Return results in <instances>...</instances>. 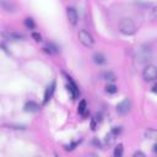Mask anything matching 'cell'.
<instances>
[{
    "label": "cell",
    "mask_w": 157,
    "mask_h": 157,
    "mask_svg": "<svg viewBox=\"0 0 157 157\" xmlns=\"http://www.w3.org/2000/svg\"><path fill=\"white\" fill-rule=\"evenodd\" d=\"M119 31L125 36H131L136 32V26L130 18H121L119 22Z\"/></svg>",
    "instance_id": "6da1fadb"
},
{
    "label": "cell",
    "mask_w": 157,
    "mask_h": 157,
    "mask_svg": "<svg viewBox=\"0 0 157 157\" xmlns=\"http://www.w3.org/2000/svg\"><path fill=\"white\" fill-rule=\"evenodd\" d=\"M151 56H152V52H151V48L147 45L140 47L136 52V60L140 64H146L147 61L151 60Z\"/></svg>",
    "instance_id": "7a4b0ae2"
},
{
    "label": "cell",
    "mask_w": 157,
    "mask_h": 157,
    "mask_svg": "<svg viewBox=\"0 0 157 157\" xmlns=\"http://www.w3.org/2000/svg\"><path fill=\"white\" fill-rule=\"evenodd\" d=\"M78 39H80V42L82 43V45H85V47H87V48H91V47H93V44H94V39H93L92 34L88 33V32L85 31V29H80V31H78Z\"/></svg>",
    "instance_id": "3957f363"
},
{
    "label": "cell",
    "mask_w": 157,
    "mask_h": 157,
    "mask_svg": "<svg viewBox=\"0 0 157 157\" xmlns=\"http://www.w3.org/2000/svg\"><path fill=\"white\" fill-rule=\"evenodd\" d=\"M142 77L146 82H151L155 81L157 77V70L155 65H146L144 71H142Z\"/></svg>",
    "instance_id": "277c9868"
},
{
    "label": "cell",
    "mask_w": 157,
    "mask_h": 157,
    "mask_svg": "<svg viewBox=\"0 0 157 157\" xmlns=\"http://www.w3.org/2000/svg\"><path fill=\"white\" fill-rule=\"evenodd\" d=\"M66 16H67V20L72 25V26H76L77 22H78V15H77V11L75 7L70 6L66 9Z\"/></svg>",
    "instance_id": "5b68a950"
},
{
    "label": "cell",
    "mask_w": 157,
    "mask_h": 157,
    "mask_svg": "<svg viewBox=\"0 0 157 157\" xmlns=\"http://www.w3.org/2000/svg\"><path fill=\"white\" fill-rule=\"evenodd\" d=\"M130 107H131V102H130V99L125 98L124 101H121V102L117 105V112H118L119 114L124 115V114H126V113L130 110Z\"/></svg>",
    "instance_id": "8992f818"
},
{
    "label": "cell",
    "mask_w": 157,
    "mask_h": 157,
    "mask_svg": "<svg viewBox=\"0 0 157 157\" xmlns=\"http://www.w3.org/2000/svg\"><path fill=\"white\" fill-rule=\"evenodd\" d=\"M66 81H67V90H69V92L71 93V97H72V98H76V97L80 94V91H78L76 83L72 81V78H71L70 76H66Z\"/></svg>",
    "instance_id": "52a82bcc"
},
{
    "label": "cell",
    "mask_w": 157,
    "mask_h": 157,
    "mask_svg": "<svg viewBox=\"0 0 157 157\" xmlns=\"http://www.w3.org/2000/svg\"><path fill=\"white\" fill-rule=\"evenodd\" d=\"M54 90H55V82H52V83L47 87V90H45V92H44V101H43L44 104L52 98V96H53V93H54Z\"/></svg>",
    "instance_id": "ba28073f"
},
{
    "label": "cell",
    "mask_w": 157,
    "mask_h": 157,
    "mask_svg": "<svg viewBox=\"0 0 157 157\" xmlns=\"http://www.w3.org/2000/svg\"><path fill=\"white\" fill-rule=\"evenodd\" d=\"M40 109L39 104L33 102V101H29L25 104V112H29V113H34V112H38Z\"/></svg>",
    "instance_id": "9c48e42d"
},
{
    "label": "cell",
    "mask_w": 157,
    "mask_h": 157,
    "mask_svg": "<svg viewBox=\"0 0 157 157\" xmlns=\"http://www.w3.org/2000/svg\"><path fill=\"white\" fill-rule=\"evenodd\" d=\"M0 5L4 7V10H6L9 12H13L16 10V6L11 1H9V0H1L0 1Z\"/></svg>",
    "instance_id": "30bf717a"
},
{
    "label": "cell",
    "mask_w": 157,
    "mask_h": 157,
    "mask_svg": "<svg viewBox=\"0 0 157 157\" xmlns=\"http://www.w3.org/2000/svg\"><path fill=\"white\" fill-rule=\"evenodd\" d=\"M93 61L97 65H103L105 63V56L102 53H94L93 54Z\"/></svg>",
    "instance_id": "8fae6325"
},
{
    "label": "cell",
    "mask_w": 157,
    "mask_h": 157,
    "mask_svg": "<svg viewBox=\"0 0 157 157\" xmlns=\"http://www.w3.org/2000/svg\"><path fill=\"white\" fill-rule=\"evenodd\" d=\"M43 50L45 52V53H48V54H55V53H58V47L55 45V44H52V43H49V44H47L44 48H43Z\"/></svg>",
    "instance_id": "7c38bea8"
},
{
    "label": "cell",
    "mask_w": 157,
    "mask_h": 157,
    "mask_svg": "<svg viewBox=\"0 0 157 157\" xmlns=\"http://www.w3.org/2000/svg\"><path fill=\"white\" fill-rule=\"evenodd\" d=\"M86 110H87V104H86V101L82 99V101L78 103L77 112H78V114H81V115H86Z\"/></svg>",
    "instance_id": "4fadbf2b"
},
{
    "label": "cell",
    "mask_w": 157,
    "mask_h": 157,
    "mask_svg": "<svg viewBox=\"0 0 157 157\" xmlns=\"http://www.w3.org/2000/svg\"><path fill=\"white\" fill-rule=\"evenodd\" d=\"M102 78L105 80V81H114L115 80V75L110 71H104L102 72Z\"/></svg>",
    "instance_id": "5bb4252c"
},
{
    "label": "cell",
    "mask_w": 157,
    "mask_h": 157,
    "mask_svg": "<svg viewBox=\"0 0 157 157\" xmlns=\"http://www.w3.org/2000/svg\"><path fill=\"white\" fill-rule=\"evenodd\" d=\"M123 151H124V147H123V145H121V144L117 145V146H115V148H114V152H113L114 157H120V156L123 155Z\"/></svg>",
    "instance_id": "9a60e30c"
},
{
    "label": "cell",
    "mask_w": 157,
    "mask_h": 157,
    "mask_svg": "<svg viewBox=\"0 0 157 157\" xmlns=\"http://www.w3.org/2000/svg\"><path fill=\"white\" fill-rule=\"evenodd\" d=\"M105 92L107 93H110V94H114L118 92V87L115 85H107L105 86Z\"/></svg>",
    "instance_id": "2e32d148"
},
{
    "label": "cell",
    "mask_w": 157,
    "mask_h": 157,
    "mask_svg": "<svg viewBox=\"0 0 157 157\" xmlns=\"http://www.w3.org/2000/svg\"><path fill=\"white\" fill-rule=\"evenodd\" d=\"M25 26L27 27V28H29V29H32V28H34L36 27V23H34V21L32 20V18H26L25 20Z\"/></svg>",
    "instance_id": "e0dca14e"
},
{
    "label": "cell",
    "mask_w": 157,
    "mask_h": 157,
    "mask_svg": "<svg viewBox=\"0 0 157 157\" xmlns=\"http://www.w3.org/2000/svg\"><path fill=\"white\" fill-rule=\"evenodd\" d=\"M80 142H81V140L75 141V142H72V144H70V145H66V146H65V150H66V151H71V150H74V148H75Z\"/></svg>",
    "instance_id": "ac0fdd59"
},
{
    "label": "cell",
    "mask_w": 157,
    "mask_h": 157,
    "mask_svg": "<svg viewBox=\"0 0 157 157\" xmlns=\"http://www.w3.org/2000/svg\"><path fill=\"white\" fill-rule=\"evenodd\" d=\"M7 37L9 38H11V39H21L22 38V36L21 34H18V33H7Z\"/></svg>",
    "instance_id": "d6986e66"
},
{
    "label": "cell",
    "mask_w": 157,
    "mask_h": 157,
    "mask_svg": "<svg viewBox=\"0 0 157 157\" xmlns=\"http://www.w3.org/2000/svg\"><path fill=\"white\" fill-rule=\"evenodd\" d=\"M32 38H33L36 42H40V40H42V36H40L38 32H33V33H32Z\"/></svg>",
    "instance_id": "ffe728a7"
},
{
    "label": "cell",
    "mask_w": 157,
    "mask_h": 157,
    "mask_svg": "<svg viewBox=\"0 0 157 157\" xmlns=\"http://www.w3.org/2000/svg\"><path fill=\"white\" fill-rule=\"evenodd\" d=\"M134 156H135V157H137V156H141V157H145V153H144V152H141V151H136V152L134 153Z\"/></svg>",
    "instance_id": "44dd1931"
},
{
    "label": "cell",
    "mask_w": 157,
    "mask_h": 157,
    "mask_svg": "<svg viewBox=\"0 0 157 157\" xmlns=\"http://www.w3.org/2000/svg\"><path fill=\"white\" fill-rule=\"evenodd\" d=\"M152 92H156V85H153V87H152Z\"/></svg>",
    "instance_id": "7402d4cb"
}]
</instances>
